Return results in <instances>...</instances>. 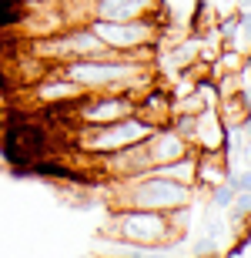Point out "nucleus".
Returning a JSON list of instances; mask_svg holds the SVG:
<instances>
[{"label": "nucleus", "mask_w": 251, "mask_h": 258, "mask_svg": "<svg viewBox=\"0 0 251 258\" xmlns=\"http://www.w3.org/2000/svg\"><path fill=\"white\" fill-rule=\"evenodd\" d=\"M188 218V205L178 211H147V208H114L111 218V235L127 245H171L181 238V225L178 221Z\"/></svg>", "instance_id": "obj_1"}, {"label": "nucleus", "mask_w": 251, "mask_h": 258, "mask_svg": "<svg viewBox=\"0 0 251 258\" xmlns=\"http://www.w3.org/2000/svg\"><path fill=\"white\" fill-rule=\"evenodd\" d=\"M117 191V208H147V211H178L184 205H191L194 188L161 174L141 171L121 181H111Z\"/></svg>", "instance_id": "obj_2"}, {"label": "nucleus", "mask_w": 251, "mask_h": 258, "mask_svg": "<svg viewBox=\"0 0 251 258\" xmlns=\"http://www.w3.org/2000/svg\"><path fill=\"white\" fill-rule=\"evenodd\" d=\"M151 131H154L151 121H144L141 114H127L121 121H111V124L77 127L74 131V144H77L87 158H101V154H114L121 148H131V144L144 141Z\"/></svg>", "instance_id": "obj_3"}, {"label": "nucleus", "mask_w": 251, "mask_h": 258, "mask_svg": "<svg viewBox=\"0 0 251 258\" xmlns=\"http://www.w3.org/2000/svg\"><path fill=\"white\" fill-rule=\"evenodd\" d=\"M84 94H87L84 87L74 84V81H67V77H60L54 67H50L47 74L30 87V97H34V104H40V107L67 104V101H77V97H84Z\"/></svg>", "instance_id": "obj_4"}, {"label": "nucleus", "mask_w": 251, "mask_h": 258, "mask_svg": "<svg viewBox=\"0 0 251 258\" xmlns=\"http://www.w3.org/2000/svg\"><path fill=\"white\" fill-rule=\"evenodd\" d=\"M157 0H87L91 17L97 20H134L144 17Z\"/></svg>", "instance_id": "obj_5"}, {"label": "nucleus", "mask_w": 251, "mask_h": 258, "mask_svg": "<svg viewBox=\"0 0 251 258\" xmlns=\"http://www.w3.org/2000/svg\"><path fill=\"white\" fill-rule=\"evenodd\" d=\"M208 195H211V205L218 211H228L234 205V198H238V191H234L231 184L228 181H218V184H211V188H208Z\"/></svg>", "instance_id": "obj_6"}]
</instances>
